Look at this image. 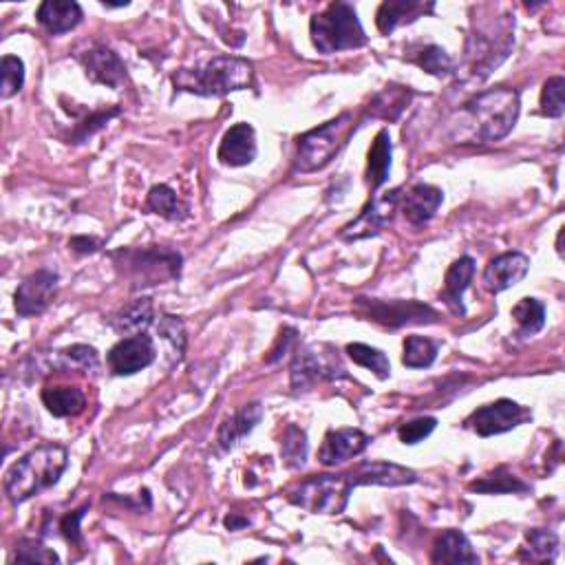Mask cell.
I'll list each match as a JSON object with an SVG mask.
<instances>
[{
    "instance_id": "obj_1",
    "label": "cell",
    "mask_w": 565,
    "mask_h": 565,
    "mask_svg": "<svg viewBox=\"0 0 565 565\" xmlns=\"http://www.w3.org/2000/svg\"><path fill=\"white\" fill-rule=\"evenodd\" d=\"M515 47V18L501 14L497 18H473L471 34L466 38L462 73L473 82L486 80Z\"/></svg>"
},
{
    "instance_id": "obj_2",
    "label": "cell",
    "mask_w": 565,
    "mask_h": 565,
    "mask_svg": "<svg viewBox=\"0 0 565 565\" xmlns=\"http://www.w3.org/2000/svg\"><path fill=\"white\" fill-rule=\"evenodd\" d=\"M69 466V453L60 444H42L9 468L5 475V495L14 504L36 497L53 488Z\"/></svg>"
},
{
    "instance_id": "obj_3",
    "label": "cell",
    "mask_w": 565,
    "mask_h": 565,
    "mask_svg": "<svg viewBox=\"0 0 565 565\" xmlns=\"http://www.w3.org/2000/svg\"><path fill=\"white\" fill-rule=\"evenodd\" d=\"M170 80L177 91L195 93L201 98H221L252 87L254 69L248 60L237 56H215L195 69H179Z\"/></svg>"
},
{
    "instance_id": "obj_4",
    "label": "cell",
    "mask_w": 565,
    "mask_h": 565,
    "mask_svg": "<svg viewBox=\"0 0 565 565\" xmlns=\"http://www.w3.org/2000/svg\"><path fill=\"white\" fill-rule=\"evenodd\" d=\"M115 268L124 272L133 290L155 287L166 281H175L181 274V254L177 250L148 245V248H124L111 252Z\"/></svg>"
},
{
    "instance_id": "obj_5",
    "label": "cell",
    "mask_w": 565,
    "mask_h": 565,
    "mask_svg": "<svg viewBox=\"0 0 565 565\" xmlns=\"http://www.w3.org/2000/svg\"><path fill=\"white\" fill-rule=\"evenodd\" d=\"M464 111L471 115L479 142L493 144L515 129L521 111V100L515 89L499 87L475 95L464 104Z\"/></svg>"
},
{
    "instance_id": "obj_6",
    "label": "cell",
    "mask_w": 565,
    "mask_h": 565,
    "mask_svg": "<svg viewBox=\"0 0 565 565\" xmlns=\"http://www.w3.org/2000/svg\"><path fill=\"white\" fill-rule=\"evenodd\" d=\"M309 36H312L314 47L325 56L367 45L365 29L360 25L354 5L343 3V0L332 3L323 14H316L309 20Z\"/></svg>"
},
{
    "instance_id": "obj_7",
    "label": "cell",
    "mask_w": 565,
    "mask_h": 565,
    "mask_svg": "<svg viewBox=\"0 0 565 565\" xmlns=\"http://www.w3.org/2000/svg\"><path fill=\"white\" fill-rule=\"evenodd\" d=\"M351 131H354V117L351 113H343L336 120H329L298 137L294 155L296 173H316V170L325 168L347 144Z\"/></svg>"
},
{
    "instance_id": "obj_8",
    "label": "cell",
    "mask_w": 565,
    "mask_h": 565,
    "mask_svg": "<svg viewBox=\"0 0 565 565\" xmlns=\"http://www.w3.org/2000/svg\"><path fill=\"white\" fill-rule=\"evenodd\" d=\"M356 488L349 473L343 475H314L287 490V499L294 506L314 515H340L349 504L351 490Z\"/></svg>"
},
{
    "instance_id": "obj_9",
    "label": "cell",
    "mask_w": 565,
    "mask_h": 565,
    "mask_svg": "<svg viewBox=\"0 0 565 565\" xmlns=\"http://www.w3.org/2000/svg\"><path fill=\"white\" fill-rule=\"evenodd\" d=\"M356 314L365 321L378 323L389 329H400L407 325L437 323L440 314L433 307L418 301H378V298H356Z\"/></svg>"
},
{
    "instance_id": "obj_10",
    "label": "cell",
    "mask_w": 565,
    "mask_h": 565,
    "mask_svg": "<svg viewBox=\"0 0 565 565\" xmlns=\"http://www.w3.org/2000/svg\"><path fill=\"white\" fill-rule=\"evenodd\" d=\"M290 378H292V391L305 393L312 389L316 382L345 378V369L340 365L336 354H323L321 347L307 345L294 349Z\"/></svg>"
},
{
    "instance_id": "obj_11",
    "label": "cell",
    "mask_w": 565,
    "mask_h": 565,
    "mask_svg": "<svg viewBox=\"0 0 565 565\" xmlns=\"http://www.w3.org/2000/svg\"><path fill=\"white\" fill-rule=\"evenodd\" d=\"M532 420V411L515 400L501 398L479 407L464 420V429L475 431L479 437H493L517 429Z\"/></svg>"
},
{
    "instance_id": "obj_12",
    "label": "cell",
    "mask_w": 565,
    "mask_h": 565,
    "mask_svg": "<svg viewBox=\"0 0 565 565\" xmlns=\"http://www.w3.org/2000/svg\"><path fill=\"white\" fill-rule=\"evenodd\" d=\"M400 195H402V188H396V190H391V193H387L385 197L371 199L369 204L362 208L360 215L351 223H347L343 230H340V239L362 241V239L376 237V234H380V230L391 221L393 210H396L400 204Z\"/></svg>"
},
{
    "instance_id": "obj_13",
    "label": "cell",
    "mask_w": 565,
    "mask_h": 565,
    "mask_svg": "<svg viewBox=\"0 0 565 565\" xmlns=\"http://www.w3.org/2000/svg\"><path fill=\"white\" fill-rule=\"evenodd\" d=\"M58 281H60L58 274L51 270H38L34 274H29L27 279L18 285L14 296L18 316L31 318L45 314L53 298H56Z\"/></svg>"
},
{
    "instance_id": "obj_14",
    "label": "cell",
    "mask_w": 565,
    "mask_h": 565,
    "mask_svg": "<svg viewBox=\"0 0 565 565\" xmlns=\"http://www.w3.org/2000/svg\"><path fill=\"white\" fill-rule=\"evenodd\" d=\"M157 358L153 338L146 334H135L122 338L120 343L113 345L106 362H109L115 376H133V373L151 367Z\"/></svg>"
},
{
    "instance_id": "obj_15",
    "label": "cell",
    "mask_w": 565,
    "mask_h": 565,
    "mask_svg": "<svg viewBox=\"0 0 565 565\" xmlns=\"http://www.w3.org/2000/svg\"><path fill=\"white\" fill-rule=\"evenodd\" d=\"M371 437L360 429H334L327 431L318 462L323 466H340L351 457H358L367 451Z\"/></svg>"
},
{
    "instance_id": "obj_16",
    "label": "cell",
    "mask_w": 565,
    "mask_h": 565,
    "mask_svg": "<svg viewBox=\"0 0 565 565\" xmlns=\"http://www.w3.org/2000/svg\"><path fill=\"white\" fill-rule=\"evenodd\" d=\"M87 78L95 84H104L109 89H122L126 82V67L117 53L109 47L95 45L89 51H84L80 56Z\"/></svg>"
},
{
    "instance_id": "obj_17",
    "label": "cell",
    "mask_w": 565,
    "mask_h": 565,
    "mask_svg": "<svg viewBox=\"0 0 565 565\" xmlns=\"http://www.w3.org/2000/svg\"><path fill=\"white\" fill-rule=\"evenodd\" d=\"M257 151V133H254L252 124L239 122L223 135L217 157L223 166L241 168L257 159Z\"/></svg>"
},
{
    "instance_id": "obj_18",
    "label": "cell",
    "mask_w": 565,
    "mask_h": 565,
    "mask_svg": "<svg viewBox=\"0 0 565 565\" xmlns=\"http://www.w3.org/2000/svg\"><path fill=\"white\" fill-rule=\"evenodd\" d=\"M530 270V259L521 252H506L499 254L486 265L484 270V285L488 292L499 294L517 285Z\"/></svg>"
},
{
    "instance_id": "obj_19",
    "label": "cell",
    "mask_w": 565,
    "mask_h": 565,
    "mask_svg": "<svg viewBox=\"0 0 565 565\" xmlns=\"http://www.w3.org/2000/svg\"><path fill=\"white\" fill-rule=\"evenodd\" d=\"M444 201V193L440 188H435L431 184H415L413 188H409L407 193L400 195V210L404 219H407L411 226H424L429 223L437 208L442 206Z\"/></svg>"
},
{
    "instance_id": "obj_20",
    "label": "cell",
    "mask_w": 565,
    "mask_h": 565,
    "mask_svg": "<svg viewBox=\"0 0 565 565\" xmlns=\"http://www.w3.org/2000/svg\"><path fill=\"white\" fill-rule=\"evenodd\" d=\"M351 479L358 486H407L418 482L411 468H404L391 462H362L354 471H349Z\"/></svg>"
},
{
    "instance_id": "obj_21",
    "label": "cell",
    "mask_w": 565,
    "mask_h": 565,
    "mask_svg": "<svg viewBox=\"0 0 565 565\" xmlns=\"http://www.w3.org/2000/svg\"><path fill=\"white\" fill-rule=\"evenodd\" d=\"M435 3H424V0H385L378 7L376 25L382 36H389L400 25L413 23L424 14H433Z\"/></svg>"
},
{
    "instance_id": "obj_22",
    "label": "cell",
    "mask_w": 565,
    "mask_h": 565,
    "mask_svg": "<svg viewBox=\"0 0 565 565\" xmlns=\"http://www.w3.org/2000/svg\"><path fill=\"white\" fill-rule=\"evenodd\" d=\"M261 418H263V404L252 402V404H245V407H241L237 413L232 415V418L223 420L217 431L219 449L223 453L232 451L234 446L243 440V437H248L254 429H257Z\"/></svg>"
},
{
    "instance_id": "obj_23",
    "label": "cell",
    "mask_w": 565,
    "mask_h": 565,
    "mask_svg": "<svg viewBox=\"0 0 565 565\" xmlns=\"http://www.w3.org/2000/svg\"><path fill=\"white\" fill-rule=\"evenodd\" d=\"M473 276H475V261L471 257L457 259L444 276V290H442L440 298L455 316L466 314L464 292L468 290V285H471Z\"/></svg>"
},
{
    "instance_id": "obj_24",
    "label": "cell",
    "mask_w": 565,
    "mask_h": 565,
    "mask_svg": "<svg viewBox=\"0 0 565 565\" xmlns=\"http://www.w3.org/2000/svg\"><path fill=\"white\" fill-rule=\"evenodd\" d=\"M38 23L45 27L51 36L67 34L76 29L82 20V7L73 0H45L38 7Z\"/></svg>"
},
{
    "instance_id": "obj_25",
    "label": "cell",
    "mask_w": 565,
    "mask_h": 565,
    "mask_svg": "<svg viewBox=\"0 0 565 565\" xmlns=\"http://www.w3.org/2000/svg\"><path fill=\"white\" fill-rule=\"evenodd\" d=\"M431 563H479L477 552L473 550L471 541L460 530H444L440 537H437L433 552H431Z\"/></svg>"
},
{
    "instance_id": "obj_26",
    "label": "cell",
    "mask_w": 565,
    "mask_h": 565,
    "mask_svg": "<svg viewBox=\"0 0 565 565\" xmlns=\"http://www.w3.org/2000/svg\"><path fill=\"white\" fill-rule=\"evenodd\" d=\"M155 323V309L151 298H137V301L124 305L120 312L109 318V325L117 334H144Z\"/></svg>"
},
{
    "instance_id": "obj_27",
    "label": "cell",
    "mask_w": 565,
    "mask_h": 565,
    "mask_svg": "<svg viewBox=\"0 0 565 565\" xmlns=\"http://www.w3.org/2000/svg\"><path fill=\"white\" fill-rule=\"evenodd\" d=\"M40 400L56 418H76L87 409V396L78 387H45Z\"/></svg>"
},
{
    "instance_id": "obj_28",
    "label": "cell",
    "mask_w": 565,
    "mask_h": 565,
    "mask_svg": "<svg viewBox=\"0 0 565 565\" xmlns=\"http://www.w3.org/2000/svg\"><path fill=\"white\" fill-rule=\"evenodd\" d=\"M391 153L393 146H391L389 131L382 129L378 131L376 140H373L367 159V184L371 190H378L387 184L391 173Z\"/></svg>"
},
{
    "instance_id": "obj_29",
    "label": "cell",
    "mask_w": 565,
    "mask_h": 565,
    "mask_svg": "<svg viewBox=\"0 0 565 565\" xmlns=\"http://www.w3.org/2000/svg\"><path fill=\"white\" fill-rule=\"evenodd\" d=\"M559 539L554 532L543 528H532L526 532L524 546L519 548L517 559L526 563H552L557 559Z\"/></svg>"
},
{
    "instance_id": "obj_30",
    "label": "cell",
    "mask_w": 565,
    "mask_h": 565,
    "mask_svg": "<svg viewBox=\"0 0 565 565\" xmlns=\"http://www.w3.org/2000/svg\"><path fill=\"white\" fill-rule=\"evenodd\" d=\"M468 490L482 495H517V493H528L530 486L521 477L510 473L506 466H499L493 473L479 477L473 484H468Z\"/></svg>"
},
{
    "instance_id": "obj_31",
    "label": "cell",
    "mask_w": 565,
    "mask_h": 565,
    "mask_svg": "<svg viewBox=\"0 0 565 565\" xmlns=\"http://www.w3.org/2000/svg\"><path fill=\"white\" fill-rule=\"evenodd\" d=\"M146 208L151 210L153 215H159L168 221H181L188 217V206L177 197L175 190L166 184H157L148 190Z\"/></svg>"
},
{
    "instance_id": "obj_32",
    "label": "cell",
    "mask_w": 565,
    "mask_h": 565,
    "mask_svg": "<svg viewBox=\"0 0 565 565\" xmlns=\"http://www.w3.org/2000/svg\"><path fill=\"white\" fill-rule=\"evenodd\" d=\"M513 318L519 327V336H535L543 327H546V307L537 298H521L513 307Z\"/></svg>"
},
{
    "instance_id": "obj_33",
    "label": "cell",
    "mask_w": 565,
    "mask_h": 565,
    "mask_svg": "<svg viewBox=\"0 0 565 565\" xmlns=\"http://www.w3.org/2000/svg\"><path fill=\"white\" fill-rule=\"evenodd\" d=\"M409 91L404 87H396L391 84L382 93H378L376 98L371 102V115L373 117H382V120H398V115L404 111V106L409 104Z\"/></svg>"
},
{
    "instance_id": "obj_34",
    "label": "cell",
    "mask_w": 565,
    "mask_h": 565,
    "mask_svg": "<svg viewBox=\"0 0 565 565\" xmlns=\"http://www.w3.org/2000/svg\"><path fill=\"white\" fill-rule=\"evenodd\" d=\"M347 356L354 360L356 365L376 373L380 380H387L391 376V362L385 356V351H380V349L371 347V345L351 343V345H347Z\"/></svg>"
},
{
    "instance_id": "obj_35",
    "label": "cell",
    "mask_w": 565,
    "mask_h": 565,
    "mask_svg": "<svg viewBox=\"0 0 565 565\" xmlns=\"http://www.w3.org/2000/svg\"><path fill=\"white\" fill-rule=\"evenodd\" d=\"M413 65H418L422 71L431 73L435 78H449L453 73V60L449 53L437 45H426L418 53L409 58Z\"/></svg>"
},
{
    "instance_id": "obj_36",
    "label": "cell",
    "mask_w": 565,
    "mask_h": 565,
    "mask_svg": "<svg viewBox=\"0 0 565 565\" xmlns=\"http://www.w3.org/2000/svg\"><path fill=\"white\" fill-rule=\"evenodd\" d=\"M437 358V345L424 336H407L404 338V354L402 365L409 369L431 367Z\"/></svg>"
},
{
    "instance_id": "obj_37",
    "label": "cell",
    "mask_w": 565,
    "mask_h": 565,
    "mask_svg": "<svg viewBox=\"0 0 565 565\" xmlns=\"http://www.w3.org/2000/svg\"><path fill=\"white\" fill-rule=\"evenodd\" d=\"M281 455L287 468H303L307 460V433L301 426L290 424L283 433Z\"/></svg>"
},
{
    "instance_id": "obj_38",
    "label": "cell",
    "mask_w": 565,
    "mask_h": 565,
    "mask_svg": "<svg viewBox=\"0 0 565 565\" xmlns=\"http://www.w3.org/2000/svg\"><path fill=\"white\" fill-rule=\"evenodd\" d=\"M565 113V80L561 76H554L546 80L541 89V115L546 117H563Z\"/></svg>"
},
{
    "instance_id": "obj_39",
    "label": "cell",
    "mask_w": 565,
    "mask_h": 565,
    "mask_svg": "<svg viewBox=\"0 0 565 565\" xmlns=\"http://www.w3.org/2000/svg\"><path fill=\"white\" fill-rule=\"evenodd\" d=\"M0 76H3V84H0V95L3 100H9L16 95L25 84V65L23 60L16 56H5L0 62Z\"/></svg>"
},
{
    "instance_id": "obj_40",
    "label": "cell",
    "mask_w": 565,
    "mask_h": 565,
    "mask_svg": "<svg viewBox=\"0 0 565 565\" xmlns=\"http://www.w3.org/2000/svg\"><path fill=\"white\" fill-rule=\"evenodd\" d=\"M122 113L120 106H113V109H106V111H98V113H91L87 120H82L78 126H76V131L71 133V142L69 144H82V142H87L89 137H93L98 131H102L106 124H109L113 117H117Z\"/></svg>"
},
{
    "instance_id": "obj_41",
    "label": "cell",
    "mask_w": 565,
    "mask_h": 565,
    "mask_svg": "<svg viewBox=\"0 0 565 565\" xmlns=\"http://www.w3.org/2000/svg\"><path fill=\"white\" fill-rule=\"evenodd\" d=\"M58 358L71 369H82V371H98L100 369L98 351H95L89 345H71L67 349L58 351Z\"/></svg>"
},
{
    "instance_id": "obj_42",
    "label": "cell",
    "mask_w": 565,
    "mask_h": 565,
    "mask_svg": "<svg viewBox=\"0 0 565 565\" xmlns=\"http://www.w3.org/2000/svg\"><path fill=\"white\" fill-rule=\"evenodd\" d=\"M157 329H159V334H162V338L170 343V349L175 351L177 360H181V356H184V349H186V327H184V323H181L177 316L162 314V318H159V323H157Z\"/></svg>"
},
{
    "instance_id": "obj_43",
    "label": "cell",
    "mask_w": 565,
    "mask_h": 565,
    "mask_svg": "<svg viewBox=\"0 0 565 565\" xmlns=\"http://www.w3.org/2000/svg\"><path fill=\"white\" fill-rule=\"evenodd\" d=\"M16 561L23 563H60V557L51 548H45L36 539H25L16 546Z\"/></svg>"
},
{
    "instance_id": "obj_44",
    "label": "cell",
    "mask_w": 565,
    "mask_h": 565,
    "mask_svg": "<svg viewBox=\"0 0 565 565\" xmlns=\"http://www.w3.org/2000/svg\"><path fill=\"white\" fill-rule=\"evenodd\" d=\"M435 426H437L435 418H415V420L400 426L398 437H400V442L407 444V446L420 444L422 440H426V437H429L435 431Z\"/></svg>"
},
{
    "instance_id": "obj_45",
    "label": "cell",
    "mask_w": 565,
    "mask_h": 565,
    "mask_svg": "<svg viewBox=\"0 0 565 565\" xmlns=\"http://www.w3.org/2000/svg\"><path fill=\"white\" fill-rule=\"evenodd\" d=\"M87 510H89V506H82V508L73 510V513H69V515L60 519V535L65 537L69 543H73V546H82L80 524H82L84 515H87Z\"/></svg>"
},
{
    "instance_id": "obj_46",
    "label": "cell",
    "mask_w": 565,
    "mask_h": 565,
    "mask_svg": "<svg viewBox=\"0 0 565 565\" xmlns=\"http://www.w3.org/2000/svg\"><path fill=\"white\" fill-rule=\"evenodd\" d=\"M296 343H298L296 329L294 327H283L279 332V338H276L274 347L270 349V354L265 356V362H268V365H272V362H279L285 354H290L292 349H296Z\"/></svg>"
},
{
    "instance_id": "obj_47",
    "label": "cell",
    "mask_w": 565,
    "mask_h": 565,
    "mask_svg": "<svg viewBox=\"0 0 565 565\" xmlns=\"http://www.w3.org/2000/svg\"><path fill=\"white\" fill-rule=\"evenodd\" d=\"M69 248L78 254H93L100 250V241L93 237H73L69 241Z\"/></svg>"
},
{
    "instance_id": "obj_48",
    "label": "cell",
    "mask_w": 565,
    "mask_h": 565,
    "mask_svg": "<svg viewBox=\"0 0 565 565\" xmlns=\"http://www.w3.org/2000/svg\"><path fill=\"white\" fill-rule=\"evenodd\" d=\"M223 524H226V528H230V530H239L243 526H248V519H239V517L230 515V517H226V521H223Z\"/></svg>"
},
{
    "instance_id": "obj_49",
    "label": "cell",
    "mask_w": 565,
    "mask_h": 565,
    "mask_svg": "<svg viewBox=\"0 0 565 565\" xmlns=\"http://www.w3.org/2000/svg\"><path fill=\"white\" fill-rule=\"evenodd\" d=\"M563 230H565V228H561V230H559V237H557V252L561 254V257H563V248H561V241H563Z\"/></svg>"
}]
</instances>
